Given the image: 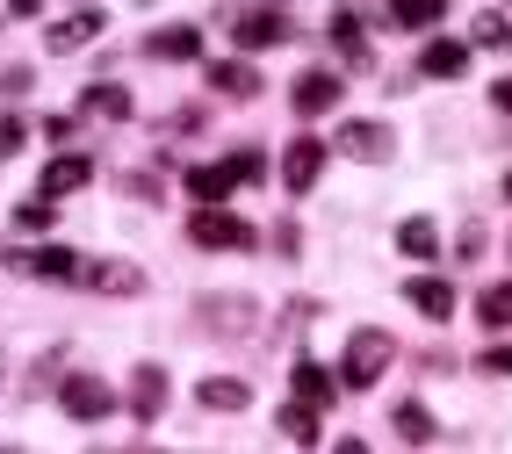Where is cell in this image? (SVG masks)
Returning a JSON list of instances; mask_svg holds the SVG:
<instances>
[{
    "label": "cell",
    "instance_id": "cell-1",
    "mask_svg": "<svg viewBox=\"0 0 512 454\" xmlns=\"http://www.w3.org/2000/svg\"><path fill=\"white\" fill-rule=\"evenodd\" d=\"M246 181H260V152H231V159H210V166H188V195L202 209H217L231 188H246Z\"/></svg>",
    "mask_w": 512,
    "mask_h": 454
},
{
    "label": "cell",
    "instance_id": "cell-2",
    "mask_svg": "<svg viewBox=\"0 0 512 454\" xmlns=\"http://www.w3.org/2000/svg\"><path fill=\"white\" fill-rule=\"evenodd\" d=\"M188 238H195L202 253H246V246H253V224L231 217V209H195V217H188Z\"/></svg>",
    "mask_w": 512,
    "mask_h": 454
},
{
    "label": "cell",
    "instance_id": "cell-3",
    "mask_svg": "<svg viewBox=\"0 0 512 454\" xmlns=\"http://www.w3.org/2000/svg\"><path fill=\"white\" fill-rule=\"evenodd\" d=\"M390 354H397V339H390V332H375V325H368V332H354V346H347V368H339V382H347V390H368V382L390 368Z\"/></svg>",
    "mask_w": 512,
    "mask_h": 454
},
{
    "label": "cell",
    "instance_id": "cell-4",
    "mask_svg": "<svg viewBox=\"0 0 512 454\" xmlns=\"http://www.w3.org/2000/svg\"><path fill=\"white\" fill-rule=\"evenodd\" d=\"M58 404H65V418H80V426H94V418H109L123 397L109 390L101 375H65V390H58Z\"/></svg>",
    "mask_w": 512,
    "mask_h": 454
},
{
    "label": "cell",
    "instance_id": "cell-5",
    "mask_svg": "<svg viewBox=\"0 0 512 454\" xmlns=\"http://www.w3.org/2000/svg\"><path fill=\"white\" fill-rule=\"evenodd\" d=\"M166 397H174V382H166V368L159 361H138V368H130V411H138V418H159L166 411Z\"/></svg>",
    "mask_w": 512,
    "mask_h": 454
},
{
    "label": "cell",
    "instance_id": "cell-6",
    "mask_svg": "<svg viewBox=\"0 0 512 454\" xmlns=\"http://www.w3.org/2000/svg\"><path fill=\"white\" fill-rule=\"evenodd\" d=\"M231 37H238V51H267V44L289 37V15L282 8H246V15L231 22Z\"/></svg>",
    "mask_w": 512,
    "mask_h": 454
},
{
    "label": "cell",
    "instance_id": "cell-7",
    "mask_svg": "<svg viewBox=\"0 0 512 454\" xmlns=\"http://www.w3.org/2000/svg\"><path fill=\"white\" fill-rule=\"evenodd\" d=\"M339 152H347V159H368V166H383V159H397V137H390L383 123H339Z\"/></svg>",
    "mask_w": 512,
    "mask_h": 454
},
{
    "label": "cell",
    "instance_id": "cell-8",
    "mask_svg": "<svg viewBox=\"0 0 512 454\" xmlns=\"http://www.w3.org/2000/svg\"><path fill=\"white\" fill-rule=\"evenodd\" d=\"M404 296H412V310H419V318H455V289L448 282H440V274H412V282H404Z\"/></svg>",
    "mask_w": 512,
    "mask_h": 454
},
{
    "label": "cell",
    "instance_id": "cell-9",
    "mask_svg": "<svg viewBox=\"0 0 512 454\" xmlns=\"http://www.w3.org/2000/svg\"><path fill=\"white\" fill-rule=\"evenodd\" d=\"M318 166H325V145L318 137H296V145L282 152V181L303 195V188H318Z\"/></svg>",
    "mask_w": 512,
    "mask_h": 454
},
{
    "label": "cell",
    "instance_id": "cell-10",
    "mask_svg": "<svg viewBox=\"0 0 512 454\" xmlns=\"http://www.w3.org/2000/svg\"><path fill=\"white\" fill-rule=\"evenodd\" d=\"M101 29H109V15H101V8H80V15L51 22V58H58V51H80V44H94Z\"/></svg>",
    "mask_w": 512,
    "mask_h": 454
},
{
    "label": "cell",
    "instance_id": "cell-11",
    "mask_svg": "<svg viewBox=\"0 0 512 454\" xmlns=\"http://www.w3.org/2000/svg\"><path fill=\"white\" fill-rule=\"evenodd\" d=\"M419 73H426V80H462V73H469V44L433 37V44L419 51Z\"/></svg>",
    "mask_w": 512,
    "mask_h": 454
},
{
    "label": "cell",
    "instance_id": "cell-12",
    "mask_svg": "<svg viewBox=\"0 0 512 454\" xmlns=\"http://www.w3.org/2000/svg\"><path fill=\"white\" fill-rule=\"evenodd\" d=\"M80 116H94V123H123V116H130V87L94 80V87L80 94Z\"/></svg>",
    "mask_w": 512,
    "mask_h": 454
},
{
    "label": "cell",
    "instance_id": "cell-13",
    "mask_svg": "<svg viewBox=\"0 0 512 454\" xmlns=\"http://www.w3.org/2000/svg\"><path fill=\"white\" fill-rule=\"evenodd\" d=\"M94 181V159H80V152H65V159H51L44 166V202H58V195H73V188H87Z\"/></svg>",
    "mask_w": 512,
    "mask_h": 454
},
{
    "label": "cell",
    "instance_id": "cell-14",
    "mask_svg": "<svg viewBox=\"0 0 512 454\" xmlns=\"http://www.w3.org/2000/svg\"><path fill=\"white\" fill-rule=\"evenodd\" d=\"M289 101L303 116H325V109H339V73H303L296 87H289Z\"/></svg>",
    "mask_w": 512,
    "mask_h": 454
},
{
    "label": "cell",
    "instance_id": "cell-15",
    "mask_svg": "<svg viewBox=\"0 0 512 454\" xmlns=\"http://www.w3.org/2000/svg\"><path fill=\"white\" fill-rule=\"evenodd\" d=\"M22 274H37V282H73V274H87V267L65 246H37V253H22Z\"/></svg>",
    "mask_w": 512,
    "mask_h": 454
},
{
    "label": "cell",
    "instance_id": "cell-16",
    "mask_svg": "<svg viewBox=\"0 0 512 454\" xmlns=\"http://www.w3.org/2000/svg\"><path fill=\"white\" fill-rule=\"evenodd\" d=\"M289 382H296V404H311V411H318V404H332L339 390H347V382L325 375L318 361H296V375H289Z\"/></svg>",
    "mask_w": 512,
    "mask_h": 454
},
{
    "label": "cell",
    "instance_id": "cell-17",
    "mask_svg": "<svg viewBox=\"0 0 512 454\" xmlns=\"http://www.w3.org/2000/svg\"><path fill=\"white\" fill-rule=\"evenodd\" d=\"M397 253H404V260H433V253H440V224H433V217H404V224H397Z\"/></svg>",
    "mask_w": 512,
    "mask_h": 454
},
{
    "label": "cell",
    "instance_id": "cell-18",
    "mask_svg": "<svg viewBox=\"0 0 512 454\" xmlns=\"http://www.w3.org/2000/svg\"><path fill=\"white\" fill-rule=\"evenodd\" d=\"M145 51H152V58H166V65H181V58H202V29L174 22V29H159V37H152Z\"/></svg>",
    "mask_w": 512,
    "mask_h": 454
},
{
    "label": "cell",
    "instance_id": "cell-19",
    "mask_svg": "<svg viewBox=\"0 0 512 454\" xmlns=\"http://www.w3.org/2000/svg\"><path fill=\"white\" fill-rule=\"evenodd\" d=\"M87 282H94V289H109V296H138V289H145V274L130 267V260H94V267H87Z\"/></svg>",
    "mask_w": 512,
    "mask_h": 454
},
{
    "label": "cell",
    "instance_id": "cell-20",
    "mask_svg": "<svg viewBox=\"0 0 512 454\" xmlns=\"http://www.w3.org/2000/svg\"><path fill=\"white\" fill-rule=\"evenodd\" d=\"M210 87L246 101V94H260V73H253V65H238V58H217V65H210Z\"/></svg>",
    "mask_w": 512,
    "mask_h": 454
},
{
    "label": "cell",
    "instance_id": "cell-21",
    "mask_svg": "<svg viewBox=\"0 0 512 454\" xmlns=\"http://www.w3.org/2000/svg\"><path fill=\"white\" fill-rule=\"evenodd\" d=\"M397 29H433L440 15H448V0H390V8H383Z\"/></svg>",
    "mask_w": 512,
    "mask_h": 454
},
{
    "label": "cell",
    "instance_id": "cell-22",
    "mask_svg": "<svg viewBox=\"0 0 512 454\" xmlns=\"http://www.w3.org/2000/svg\"><path fill=\"white\" fill-rule=\"evenodd\" d=\"M195 404H210V411H238V404H246V382H238V375H210V382L195 390Z\"/></svg>",
    "mask_w": 512,
    "mask_h": 454
},
{
    "label": "cell",
    "instance_id": "cell-23",
    "mask_svg": "<svg viewBox=\"0 0 512 454\" xmlns=\"http://www.w3.org/2000/svg\"><path fill=\"white\" fill-rule=\"evenodd\" d=\"M390 426L412 440V447H426V440H433V411H426V404H397V411H390Z\"/></svg>",
    "mask_w": 512,
    "mask_h": 454
},
{
    "label": "cell",
    "instance_id": "cell-24",
    "mask_svg": "<svg viewBox=\"0 0 512 454\" xmlns=\"http://www.w3.org/2000/svg\"><path fill=\"white\" fill-rule=\"evenodd\" d=\"M469 44H484V51H498V44H512V15H498V8H484L469 22Z\"/></svg>",
    "mask_w": 512,
    "mask_h": 454
},
{
    "label": "cell",
    "instance_id": "cell-25",
    "mask_svg": "<svg viewBox=\"0 0 512 454\" xmlns=\"http://www.w3.org/2000/svg\"><path fill=\"white\" fill-rule=\"evenodd\" d=\"M282 433H289L296 447H311V440H318V411H311V404H282Z\"/></svg>",
    "mask_w": 512,
    "mask_h": 454
},
{
    "label": "cell",
    "instance_id": "cell-26",
    "mask_svg": "<svg viewBox=\"0 0 512 454\" xmlns=\"http://www.w3.org/2000/svg\"><path fill=\"white\" fill-rule=\"evenodd\" d=\"M476 318H484L491 332H505L512 325V289H484V296H476Z\"/></svg>",
    "mask_w": 512,
    "mask_h": 454
},
{
    "label": "cell",
    "instance_id": "cell-27",
    "mask_svg": "<svg viewBox=\"0 0 512 454\" xmlns=\"http://www.w3.org/2000/svg\"><path fill=\"white\" fill-rule=\"evenodd\" d=\"M202 325H224V332H246V325H253V310H246V303H210V310H202Z\"/></svg>",
    "mask_w": 512,
    "mask_h": 454
},
{
    "label": "cell",
    "instance_id": "cell-28",
    "mask_svg": "<svg viewBox=\"0 0 512 454\" xmlns=\"http://www.w3.org/2000/svg\"><path fill=\"white\" fill-rule=\"evenodd\" d=\"M332 44L347 51V58H361V22L354 15H332Z\"/></svg>",
    "mask_w": 512,
    "mask_h": 454
},
{
    "label": "cell",
    "instance_id": "cell-29",
    "mask_svg": "<svg viewBox=\"0 0 512 454\" xmlns=\"http://www.w3.org/2000/svg\"><path fill=\"white\" fill-rule=\"evenodd\" d=\"M15 224H22V231H58L51 202H22V209H15Z\"/></svg>",
    "mask_w": 512,
    "mask_h": 454
},
{
    "label": "cell",
    "instance_id": "cell-30",
    "mask_svg": "<svg viewBox=\"0 0 512 454\" xmlns=\"http://www.w3.org/2000/svg\"><path fill=\"white\" fill-rule=\"evenodd\" d=\"M22 137H29V130H22L15 116H0V159H15V152H22Z\"/></svg>",
    "mask_w": 512,
    "mask_h": 454
},
{
    "label": "cell",
    "instance_id": "cell-31",
    "mask_svg": "<svg viewBox=\"0 0 512 454\" xmlns=\"http://www.w3.org/2000/svg\"><path fill=\"white\" fill-rule=\"evenodd\" d=\"M484 368H491V375H512V346H491V354H484Z\"/></svg>",
    "mask_w": 512,
    "mask_h": 454
},
{
    "label": "cell",
    "instance_id": "cell-32",
    "mask_svg": "<svg viewBox=\"0 0 512 454\" xmlns=\"http://www.w3.org/2000/svg\"><path fill=\"white\" fill-rule=\"evenodd\" d=\"M491 101H498V109H512V73H505V80L491 87Z\"/></svg>",
    "mask_w": 512,
    "mask_h": 454
},
{
    "label": "cell",
    "instance_id": "cell-33",
    "mask_svg": "<svg viewBox=\"0 0 512 454\" xmlns=\"http://www.w3.org/2000/svg\"><path fill=\"white\" fill-rule=\"evenodd\" d=\"M8 15H44V0H8Z\"/></svg>",
    "mask_w": 512,
    "mask_h": 454
},
{
    "label": "cell",
    "instance_id": "cell-34",
    "mask_svg": "<svg viewBox=\"0 0 512 454\" xmlns=\"http://www.w3.org/2000/svg\"><path fill=\"white\" fill-rule=\"evenodd\" d=\"M339 454H368V447H361V440H339Z\"/></svg>",
    "mask_w": 512,
    "mask_h": 454
},
{
    "label": "cell",
    "instance_id": "cell-35",
    "mask_svg": "<svg viewBox=\"0 0 512 454\" xmlns=\"http://www.w3.org/2000/svg\"><path fill=\"white\" fill-rule=\"evenodd\" d=\"M505 195H512V173H505Z\"/></svg>",
    "mask_w": 512,
    "mask_h": 454
},
{
    "label": "cell",
    "instance_id": "cell-36",
    "mask_svg": "<svg viewBox=\"0 0 512 454\" xmlns=\"http://www.w3.org/2000/svg\"><path fill=\"white\" fill-rule=\"evenodd\" d=\"M505 246H512V238H505Z\"/></svg>",
    "mask_w": 512,
    "mask_h": 454
}]
</instances>
